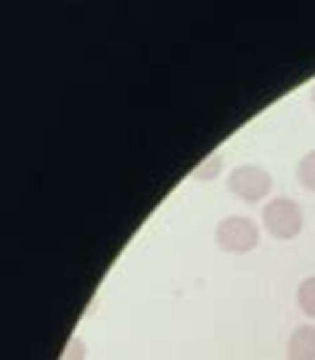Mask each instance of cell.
I'll return each instance as SVG.
<instances>
[{
    "label": "cell",
    "instance_id": "cell-2",
    "mask_svg": "<svg viewBox=\"0 0 315 360\" xmlns=\"http://www.w3.org/2000/svg\"><path fill=\"white\" fill-rule=\"evenodd\" d=\"M227 190L246 203H259L273 190V176L262 166H236L227 174Z\"/></svg>",
    "mask_w": 315,
    "mask_h": 360
},
{
    "label": "cell",
    "instance_id": "cell-8",
    "mask_svg": "<svg viewBox=\"0 0 315 360\" xmlns=\"http://www.w3.org/2000/svg\"><path fill=\"white\" fill-rule=\"evenodd\" d=\"M62 360H86V342H83L80 336H72V339L67 342Z\"/></svg>",
    "mask_w": 315,
    "mask_h": 360
},
{
    "label": "cell",
    "instance_id": "cell-4",
    "mask_svg": "<svg viewBox=\"0 0 315 360\" xmlns=\"http://www.w3.org/2000/svg\"><path fill=\"white\" fill-rule=\"evenodd\" d=\"M289 360H315V328L300 326L289 339Z\"/></svg>",
    "mask_w": 315,
    "mask_h": 360
},
{
    "label": "cell",
    "instance_id": "cell-3",
    "mask_svg": "<svg viewBox=\"0 0 315 360\" xmlns=\"http://www.w3.org/2000/svg\"><path fill=\"white\" fill-rule=\"evenodd\" d=\"M217 245L227 254H249L259 245V227L249 217H227L217 227Z\"/></svg>",
    "mask_w": 315,
    "mask_h": 360
},
{
    "label": "cell",
    "instance_id": "cell-1",
    "mask_svg": "<svg viewBox=\"0 0 315 360\" xmlns=\"http://www.w3.org/2000/svg\"><path fill=\"white\" fill-rule=\"evenodd\" d=\"M264 230L278 240H291L302 232L304 214L297 200L291 198H273L262 211Z\"/></svg>",
    "mask_w": 315,
    "mask_h": 360
},
{
    "label": "cell",
    "instance_id": "cell-9",
    "mask_svg": "<svg viewBox=\"0 0 315 360\" xmlns=\"http://www.w3.org/2000/svg\"><path fill=\"white\" fill-rule=\"evenodd\" d=\"M313 104H315V86H313Z\"/></svg>",
    "mask_w": 315,
    "mask_h": 360
},
{
    "label": "cell",
    "instance_id": "cell-6",
    "mask_svg": "<svg viewBox=\"0 0 315 360\" xmlns=\"http://www.w3.org/2000/svg\"><path fill=\"white\" fill-rule=\"evenodd\" d=\"M222 171V153H211L200 166L193 171V179L198 181H214Z\"/></svg>",
    "mask_w": 315,
    "mask_h": 360
},
{
    "label": "cell",
    "instance_id": "cell-5",
    "mask_svg": "<svg viewBox=\"0 0 315 360\" xmlns=\"http://www.w3.org/2000/svg\"><path fill=\"white\" fill-rule=\"evenodd\" d=\"M297 304L302 309L307 318L315 321V275L313 278H304L300 288H297Z\"/></svg>",
    "mask_w": 315,
    "mask_h": 360
},
{
    "label": "cell",
    "instance_id": "cell-7",
    "mask_svg": "<svg viewBox=\"0 0 315 360\" xmlns=\"http://www.w3.org/2000/svg\"><path fill=\"white\" fill-rule=\"evenodd\" d=\"M297 179H300V184H302L304 190L315 193V150L307 153L302 160H300V166H297Z\"/></svg>",
    "mask_w": 315,
    "mask_h": 360
}]
</instances>
